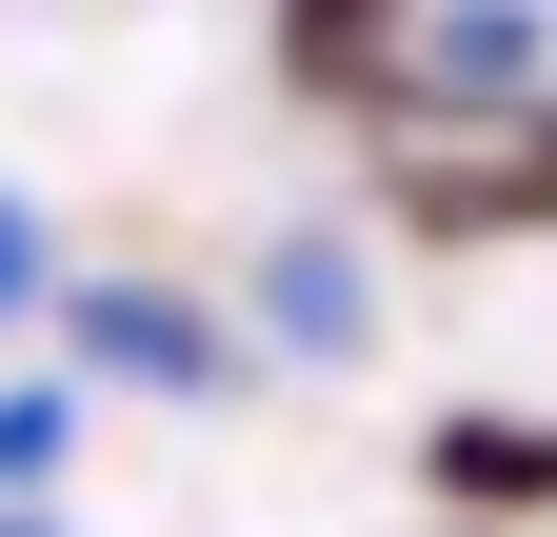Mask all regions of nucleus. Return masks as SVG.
Returning <instances> with one entry per match:
<instances>
[{
  "label": "nucleus",
  "instance_id": "obj_2",
  "mask_svg": "<svg viewBox=\"0 0 557 537\" xmlns=\"http://www.w3.org/2000/svg\"><path fill=\"white\" fill-rule=\"evenodd\" d=\"M537 80V0H438V21H418V60H398V140L438 100H518Z\"/></svg>",
  "mask_w": 557,
  "mask_h": 537
},
{
  "label": "nucleus",
  "instance_id": "obj_4",
  "mask_svg": "<svg viewBox=\"0 0 557 537\" xmlns=\"http://www.w3.org/2000/svg\"><path fill=\"white\" fill-rule=\"evenodd\" d=\"M418 478H438V517H557V419H438L418 438Z\"/></svg>",
  "mask_w": 557,
  "mask_h": 537
},
{
  "label": "nucleus",
  "instance_id": "obj_6",
  "mask_svg": "<svg viewBox=\"0 0 557 537\" xmlns=\"http://www.w3.org/2000/svg\"><path fill=\"white\" fill-rule=\"evenodd\" d=\"M60 438H81V398H60V378H21V398H0V517L60 478Z\"/></svg>",
  "mask_w": 557,
  "mask_h": 537
},
{
  "label": "nucleus",
  "instance_id": "obj_1",
  "mask_svg": "<svg viewBox=\"0 0 557 537\" xmlns=\"http://www.w3.org/2000/svg\"><path fill=\"white\" fill-rule=\"evenodd\" d=\"M81 359H100V378H160V398H220V378H239V339H220L180 279H81Z\"/></svg>",
  "mask_w": 557,
  "mask_h": 537
},
{
  "label": "nucleus",
  "instance_id": "obj_3",
  "mask_svg": "<svg viewBox=\"0 0 557 537\" xmlns=\"http://www.w3.org/2000/svg\"><path fill=\"white\" fill-rule=\"evenodd\" d=\"M398 60H418V0H278V80L299 100H379L398 120Z\"/></svg>",
  "mask_w": 557,
  "mask_h": 537
},
{
  "label": "nucleus",
  "instance_id": "obj_5",
  "mask_svg": "<svg viewBox=\"0 0 557 537\" xmlns=\"http://www.w3.org/2000/svg\"><path fill=\"white\" fill-rule=\"evenodd\" d=\"M278 339H299V359H359V259H338V239H278Z\"/></svg>",
  "mask_w": 557,
  "mask_h": 537
},
{
  "label": "nucleus",
  "instance_id": "obj_7",
  "mask_svg": "<svg viewBox=\"0 0 557 537\" xmlns=\"http://www.w3.org/2000/svg\"><path fill=\"white\" fill-rule=\"evenodd\" d=\"M40 279H60V259H40V199H0V319H21Z\"/></svg>",
  "mask_w": 557,
  "mask_h": 537
}]
</instances>
